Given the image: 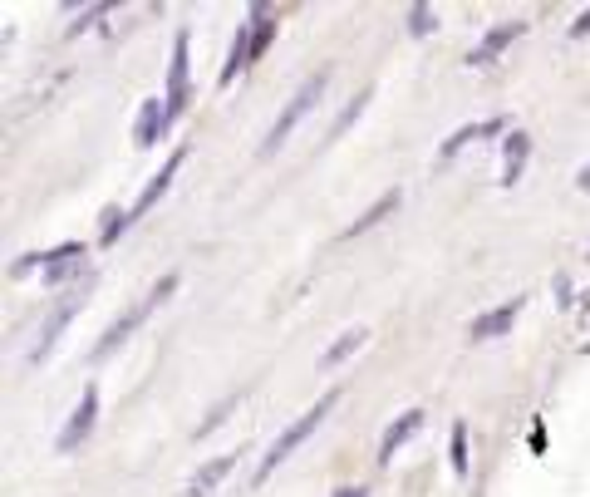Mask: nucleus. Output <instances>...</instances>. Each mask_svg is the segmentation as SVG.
I'll use <instances>...</instances> for the list:
<instances>
[{"label":"nucleus","instance_id":"nucleus-1","mask_svg":"<svg viewBox=\"0 0 590 497\" xmlns=\"http://www.w3.org/2000/svg\"><path fill=\"white\" fill-rule=\"evenodd\" d=\"M335 404H340V389H330V394H320V399H315V409H305V414L295 419L291 429H286V434H281V438H276V443H271V453H266V458H261V468H256V483H266V478H271V473H276V468H281V463L291 458L295 448H300L305 438H310V434H315V429H320V424H325V414H330Z\"/></svg>","mask_w":590,"mask_h":497},{"label":"nucleus","instance_id":"nucleus-2","mask_svg":"<svg viewBox=\"0 0 590 497\" xmlns=\"http://www.w3.org/2000/svg\"><path fill=\"white\" fill-rule=\"evenodd\" d=\"M325 84H330V69H315V74H310V79H305V84L295 89V99L286 104V109H281V119L271 124V133H266V138H261V148H256L261 158H271V153H276V148H281V143L291 138V128L300 124V119H305V114H310L315 104H320Z\"/></svg>","mask_w":590,"mask_h":497},{"label":"nucleus","instance_id":"nucleus-3","mask_svg":"<svg viewBox=\"0 0 590 497\" xmlns=\"http://www.w3.org/2000/svg\"><path fill=\"white\" fill-rule=\"evenodd\" d=\"M173 291H177V271H168V276H163V281H158V286H153V291H148V296H143V301H138L133 311H123V315H118V320H114V325L104 330V340L94 345V360H104V355H114L118 345H123V340H128V335H133V330H138V325H143L148 315L158 311V306H163V301H168Z\"/></svg>","mask_w":590,"mask_h":497},{"label":"nucleus","instance_id":"nucleus-4","mask_svg":"<svg viewBox=\"0 0 590 497\" xmlns=\"http://www.w3.org/2000/svg\"><path fill=\"white\" fill-rule=\"evenodd\" d=\"M94 281H99V276H94V271H84V276H79V281H74V286L64 291V301H59L55 311H50V320L40 325V340H35V350H30V365H40V360H50V350H55V345H59V335H64V325H69V320L79 315V306L89 301V291H94Z\"/></svg>","mask_w":590,"mask_h":497},{"label":"nucleus","instance_id":"nucleus-5","mask_svg":"<svg viewBox=\"0 0 590 497\" xmlns=\"http://www.w3.org/2000/svg\"><path fill=\"white\" fill-rule=\"evenodd\" d=\"M94 419H99V389L89 384V389L79 394V404H74V414H69V424L59 429V443H55L59 453H74V448H79L84 438L94 434Z\"/></svg>","mask_w":590,"mask_h":497},{"label":"nucleus","instance_id":"nucleus-6","mask_svg":"<svg viewBox=\"0 0 590 497\" xmlns=\"http://www.w3.org/2000/svg\"><path fill=\"white\" fill-rule=\"evenodd\" d=\"M168 119H177L187 109V30H177L173 40V69H168Z\"/></svg>","mask_w":590,"mask_h":497},{"label":"nucleus","instance_id":"nucleus-7","mask_svg":"<svg viewBox=\"0 0 590 497\" xmlns=\"http://www.w3.org/2000/svg\"><path fill=\"white\" fill-rule=\"evenodd\" d=\"M173 128V119H168V104H158V99H143V109H138V124H133V143L138 148H153L163 133Z\"/></svg>","mask_w":590,"mask_h":497},{"label":"nucleus","instance_id":"nucleus-8","mask_svg":"<svg viewBox=\"0 0 590 497\" xmlns=\"http://www.w3.org/2000/svg\"><path fill=\"white\" fill-rule=\"evenodd\" d=\"M522 306H527V301L517 296L512 306H497V311L477 315V320L468 325V340H497V335H507V330H512V320L522 315Z\"/></svg>","mask_w":590,"mask_h":497},{"label":"nucleus","instance_id":"nucleus-9","mask_svg":"<svg viewBox=\"0 0 590 497\" xmlns=\"http://www.w3.org/2000/svg\"><path fill=\"white\" fill-rule=\"evenodd\" d=\"M418 429H423V409H404V414L384 429V438H379V463H389V458H394V453H399Z\"/></svg>","mask_w":590,"mask_h":497},{"label":"nucleus","instance_id":"nucleus-10","mask_svg":"<svg viewBox=\"0 0 590 497\" xmlns=\"http://www.w3.org/2000/svg\"><path fill=\"white\" fill-rule=\"evenodd\" d=\"M527 158H531V138L522 128H512V138L502 143V187H517L522 173H527Z\"/></svg>","mask_w":590,"mask_h":497},{"label":"nucleus","instance_id":"nucleus-11","mask_svg":"<svg viewBox=\"0 0 590 497\" xmlns=\"http://www.w3.org/2000/svg\"><path fill=\"white\" fill-rule=\"evenodd\" d=\"M522 30H527L522 20H512V25H497V30H487V35H482V45H477V50L468 55V64L487 69V64L497 60V55H502V50H507V45H512L517 35H522Z\"/></svg>","mask_w":590,"mask_h":497},{"label":"nucleus","instance_id":"nucleus-12","mask_svg":"<svg viewBox=\"0 0 590 497\" xmlns=\"http://www.w3.org/2000/svg\"><path fill=\"white\" fill-rule=\"evenodd\" d=\"M182 163H187V148H177L173 158L163 163V173H158L153 183H148V187H143V192H138V202H133V217H143V212H153V202H158V197H163V192L173 187V178H177V168H182Z\"/></svg>","mask_w":590,"mask_h":497},{"label":"nucleus","instance_id":"nucleus-13","mask_svg":"<svg viewBox=\"0 0 590 497\" xmlns=\"http://www.w3.org/2000/svg\"><path fill=\"white\" fill-rule=\"evenodd\" d=\"M502 128H507V119H482V124H463L458 133H453V138H448V143H443V148H438V158H443V163H453V158H458V153H463L468 143H477V138H492V133H502Z\"/></svg>","mask_w":590,"mask_h":497},{"label":"nucleus","instance_id":"nucleus-14","mask_svg":"<svg viewBox=\"0 0 590 497\" xmlns=\"http://www.w3.org/2000/svg\"><path fill=\"white\" fill-rule=\"evenodd\" d=\"M236 468V453H227V458H212V463H202L192 478H187V488H182V497H207L227 473Z\"/></svg>","mask_w":590,"mask_h":497},{"label":"nucleus","instance_id":"nucleus-15","mask_svg":"<svg viewBox=\"0 0 590 497\" xmlns=\"http://www.w3.org/2000/svg\"><path fill=\"white\" fill-rule=\"evenodd\" d=\"M79 261H84V247L79 242H64V247H55V251H45V286H59L64 276H74L79 271Z\"/></svg>","mask_w":590,"mask_h":497},{"label":"nucleus","instance_id":"nucleus-16","mask_svg":"<svg viewBox=\"0 0 590 497\" xmlns=\"http://www.w3.org/2000/svg\"><path fill=\"white\" fill-rule=\"evenodd\" d=\"M399 202H404V192H399V187H394V192H384V197H379V202H374V207H369L364 217H354V222L345 227V232H340V237H345V242L364 237V232H369V227H379V222H384V217H389V212H394Z\"/></svg>","mask_w":590,"mask_h":497},{"label":"nucleus","instance_id":"nucleus-17","mask_svg":"<svg viewBox=\"0 0 590 497\" xmlns=\"http://www.w3.org/2000/svg\"><path fill=\"white\" fill-rule=\"evenodd\" d=\"M246 64H256V60H251V25H236L232 50H227V64H222V89H227V84H236V74H241Z\"/></svg>","mask_w":590,"mask_h":497},{"label":"nucleus","instance_id":"nucleus-18","mask_svg":"<svg viewBox=\"0 0 590 497\" xmlns=\"http://www.w3.org/2000/svg\"><path fill=\"white\" fill-rule=\"evenodd\" d=\"M364 340H369V330H364V325H354V330H345V335H340V340H335V345H330V350L320 355V365H325V370L345 365V360H350L354 350H364Z\"/></svg>","mask_w":590,"mask_h":497},{"label":"nucleus","instance_id":"nucleus-19","mask_svg":"<svg viewBox=\"0 0 590 497\" xmlns=\"http://www.w3.org/2000/svg\"><path fill=\"white\" fill-rule=\"evenodd\" d=\"M246 25H251V60H261V55H266V45H271V35H276V20H271V10H266V5H256Z\"/></svg>","mask_w":590,"mask_h":497},{"label":"nucleus","instance_id":"nucleus-20","mask_svg":"<svg viewBox=\"0 0 590 497\" xmlns=\"http://www.w3.org/2000/svg\"><path fill=\"white\" fill-rule=\"evenodd\" d=\"M369 99H374V89H359V94H354L350 104L340 109V119L330 124V133H325V143H335V138H345V128H354V124H359V114L369 109Z\"/></svg>","mask_w":590,"mask_h":497},{"label":"nucleus","instance_id":"nucleus-21","mask_svg":"<svg viewBox=\"0 0 590 497\" xmlns=\"http://www.w3.org/2000/svg\"><path fill=\"white\" fill-rule=\"evenodd\" d=\"M128 222H133V212H123V207H109V212H104V232H99V242H104V247H114L118 237L128 232Z\"/></svg>","mask_w":590,"mask_h":497},{"label":"nucleus","instance_id":"nucleus-22","mask_svg":"<svg viewBox=\"0 0 590 497\" xmlns=\"http://www.w3.org/2000/svg\"><path fill=\"white\" fill-rule=\"evenodd\" d=\"M453 473L468 478V429L463 424H453Z\"/></svg>","mask_w":590,"mask_h":497},{"label":"nucleus","instance_id":"nucleus-23","mask_svg":"<svg viewBox=\"0 0 590 497\" xmlns=\"http://www.w3.org/2000/svg\"><path fill=\"white\" fill-rule=\"evenodd\" d=\"M232 409H236V394H227V399H222V404H217V409H212L202 424H197V438H207L212 429H217V424H227V414H232Z\"/></svg>","mask_w":590,"mask_h":497},{"label":"nucleus","instance_id":"nucleus-24","mask_svg":"<svg viewBox=\"0 0 590 497\" xmlns=\"http://www.w3.org/2000/svg\"><path fill=\"white\" fill-rule=\"evenodd\" d=\"M433 30V10L428 5H413L409 10V35H428Z\"/></svg>","mask_w":590,"mask_h":497},{"label":"nucleus","instance_id":"nucleus-25","mask_svg":"<svg viewBox=\"0 0 590 497\" xmlns=\"http://www.w3.org/2000/svg\"><path fill=\"white\" fill-rule=\"evenodd\" d=\"M104 10H109V5H89V10H84V15H79V20L69 25V35H79V30H89V25H94V20H99Z\"/></svg>","mask_w":590,"mask_h":497},{"label":"nucleus","instance_id":"nucleus-26","mask_svg":"<svg viewBox=\"0 0 590 497\" xmlns=\"http://www.w3.org/2000/svg\"><path fill=\"white\" fill-rule=\"evenodd\" d=\"M556 301L571 306V281H566V276H556Z\"/></svg>","mask_w":590,"mask_h":497},{"label":"nucleus","instance_id":"nucleus-27","mask_svg":"<svg viewBox=\"0 0 590 497\" xmlns=\"http://www.w3.org/2000/svg\"><path fill=\"white\" fill-rule=\"evenodd\" d=\"M571 35H576V40H581V35H590V10L576 20V25H571Z\"/></svg>","mask_w":590,"mask_h":497},{"label":"nucleus","instance_id":"nucleus-28","mask_svg":"<svg viewBox=\"0 0 590 497\" xmlns=\"http://www.w3.org/2000/svg\"><path fill=\"white\" fill-rule=\"evenodd\" d=\"M576 187H581V192H590V163L581 168V173H576Z\"/></svg>","mask_w":590,"mask_h":497},{"label":"nucleus","instance_id":"nucleus-29","mask_svg":"<svg viewBox=\"0 0 590 497\" xmlns=\"http://www.w3.org/2000/svg\"><path fill=\"white\" fill-rule=\"evenodd\" d=\"M335 497H369L364 488H335Z\"/></svg>","mask_w":590,"mask_h":497}]
</instances>
